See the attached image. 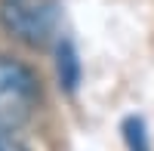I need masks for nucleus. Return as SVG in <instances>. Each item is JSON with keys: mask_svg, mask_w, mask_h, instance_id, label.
Masks as SVG:
<instances>
[{"mask_svg": "<svg viewBox=\"0 0 154 151\" xmlns=\"http://www.w3.org/2000/svg\"><path fill=\"white\" fill-rule=\"evenodd\" d=\"M37 108V80L22 62L0 56V130H16Z\"/></svg>", "mask_w": 154, "mask_h": 151, "instance_id": "1", "label": "nucleus"}, {"mask_svg": "<svg viewBox=\"0 0 154 151\" xmlns=\"http://www.w3.org/2000/svg\"><path fill=\"white\" fill-rule=\"evenodd\" d=\"M56 0H3L0 3V22L25 43H46L56 31Z\"/></svg>", "mask_w": 154, "mask_h": 151, "instance_id": "2", "label": "nucleus"}, {"mask_svg": "<svg viewBox=\"0 0 154 151\" xmlns=\"http://www.w3.org/2000/svg\"><path fill=\"white\" fill-rule=\"evenodd\" d=\"M59 74H62V83L71 86L77 83V59H74V49L71 46H62L59 49Z\"/></svg>", "mask_w": 154, "mask_h": 151, "instance_id": "3", "label": "nucleus"}, {"mask_svg": "<svg viewBox=\"0 0 154 151\" xmlns=\"http://www.w3.org/2000/svg\"><path fill=\"white\" fill-rule=\"evenodd\" d=\"M0 151H28V148L16 139H9V136H0Z\"/></svg>", "mask_w": 154, "mask_h": 151, "instance_id": "4", "label": "nucleus"}]
</instances>
